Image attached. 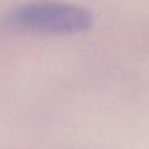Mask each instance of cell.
Returning <instances> with one entry per match:
<instances>
[{
  "instance_id": "obj_1",
  "label": "cell",
  "mask_w": 149,
  "mask_h": 149,
  "mask_svg": "<svg viewBox=\"0 0 149 149\" xmlns=\"http://www.w3.org/2000/svg\"><path fill=\"white\" fill-rule=\"evenodd\" d=\"M7 23L25 32L75 35L91 28L93 15L86 7L74 3L33 0L15 7L7 16Z\"/></svg>"
}]
</instances>
